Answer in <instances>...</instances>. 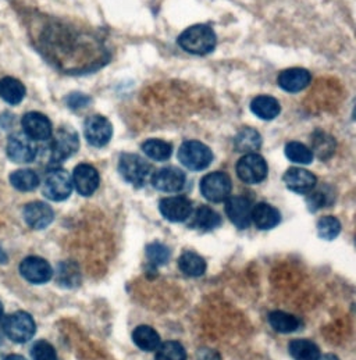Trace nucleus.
Here are the masks:
<instances>
[{
	"label": "nucleus",
	"mask_w": 356,
	"mask_h": 360,
	"mask_svg": "<svg viewBox=\"0 0 356 360\" xmlns=\"http://www.w3.org/2000/svg\"><path fill=\"white\" fill-rule=\"evenodd\" d=\"M216 34L209 25L198 24L185 30L179 38L178 45L188 53L205 56L215 51L216 48Z\"/></svg>",
	"instance_id": "obj_1"
},
{
	"label": "nucleus",
	"mask_w": 356,
	"mask_h": 360,
	"mask_svg": "<svg viewBox=\"0 0 356 360\" xmlns=\"http://www.w3.org/2000/svg\"><path fill=\"white\" fill-rule=\"evenodd\" d=\"M3 331L6 337L13 342L25 344L35 335L37 326L30 313L15 311L4 319Z\"/></svg>",
	"instance_id": "obj_2"
},
{
	"label": "nucleus",
	"mask_w": 356,
	"mask_h": 360,
	"mask_svg": "<svg viewBox=\"0 0 356 360\" xmlns=\"http://www.w3.org/2000/svg\"><path fill=\"white\" fill-rule=\"evenodd\" d=\"M178 160L192 172L205 170L213 160L209 146L199 141H186L178 149Z\"/></svg>",
	"instance_id": "obj_3"
},
{
	"label": "nucleus",
	"mask_w": 356,
	"mask_h": 360,
	"mask_svg": "<svg viewBox=\"0 0 356 360\" xmlns=\"http://www.w3.org/2000/svg\"><path fill=\"white\" fill-rule=\"evenodd\" d=\"M151 165L138 155L124 153L120 156L119 172L121 177L136 188L146 184L151 176Z\"/></svg>",
	"instance_id": "obj_4"
},
{
	"label": "nucleus",
	"mask_w": 356,
	"mask_h": 360,
	"mask_svg": "<svg viewBox=\"0 0 356 360\" xmlns=\"http://www.w3.org/2000/svg\"><path fill=\"white\" fill-rule=\"evenodd\" d=\"M80 148L77 132L70 127H61L51 143L52 163H61L71 158Z\"/></svg>",
	"instance_id": "obj_5"
},
{
	"label": "nucleus",
	"mask_w": 356,
	"mask_h": 360,
	"mask_svg": "<svg viewBox=\"0 0 356 360\" xmlns=\"http://www.w3.org/2000/svg\"><path fill=\"white\" fill-rule=\"evenodd\" d=\"M237 174L245 184H260L267 177V163L258 153H246L238 160Z\"/></svg>",
	"instance_id": "obj_6"
},
{
	"label": "nucleus",
	"mask_w": 356,
	"mask_h": 360,
	"mask_svg": "<svg viewBox=\"0 0 356 360\" xmlns=\"http://www.w3.org/2000/svg\"><path fill=\"white\" fill-rule=\"evenodd\" d=\"M231 179L222 172L210 173L205 176L201 181V192L202 195L215 203H220L226 200L231 193Z\"/></svg>",
	"instance_id": "obj_7"
},
{
	"label": "nucleus",
	"mask_w": 356,
	"mask_h": 360,
	"mask_svg": "<svg viewBox=\"0 0 356 360\" xmlns=\"http://www.w3.org/2000/svg\"><path fill=\"white\" fill-rule=\"evenodd\" d=\"M6 153L14 163H31L37 158V146L24 132H15L8 136Z\"/></svg>",
	"instance_id": "obj_8"
},
{
	"label": "nucleus",
	"mask_w": 356,
	"mask_h": 360,
	"mask_svg": "<svg viewBox=\"0 0 356 360\" xmlns=\"http://www.w3.org/2000/svg\"><path fill=\"white\" fill-rule=\"evenodd\" d=\"M72 192V180L67 172L55 169L48 173L44 181V195L55 202L65 200Z\"/></svg>",
	"instance_id": "obj_9"
},
{
	"label": "nucleus",
	"mask_w": 356,
	"mask_h": 360,
	"mask_svg": "<svg viewBox=\"0 0 356 360\" xmlns=\"http://www.w3.org/2000/svg\"><path fill=\"white\" fill-rule=\"evenodd\" d=\"M84 134L89 145L95 148H102L109 143L113 135V127L110 121L101 115L88 117L84 124Z\"/></svg>",
	"instance_id": "obj_10"
},
{
	"label": "nucleus",
	"mask_w": 356,
	"mask_h": 360,
	"mask_svg": "<svg viewBox=\"0 0 356 360\" xmlns=\"http://www.w3.org/2000/svg\"><path fill=\"white\" fill-rule=\"evenodd\" d=\"M20 274L31 284H45L51 281L53 270L45 259L38 256H30L21 262Z\"/></svg>",
	"instance_id": "obj_11"
},
{
	"label": "nucleus",
	"mask_w": 356,
	"mask_h": 360,
	"mask_svg": "<svg viewBox=\"0 0 356 360\" xmlns=\"http://www.w3.org/2000/svg\"><path fill=\"white\" fill-rule=\"evenodd\" d=\"M21 124L24 134L32 141H48L53 134L51 120L45 115L38 112L27 113L23 117Z\"/></svg>",
	"instance_id": "obj_12"
},
{
	"label": "nucleus",
	"mask_w": 356,
	"mask_h": 360,
	"mask_svg": "<svg viewBox=\"0 0 356 360\" xmlns=\"http://www.w3.org/2000/svg\"><path fill=\"white\" fill-rule=\"evenodd\" d=\"M226 213L230 221L239 230H245L252 223V203L243 196L227 198Z\"/></svg>",
	"instance_id": "obj_13"
},
{
	"label": "nucleus",
	"mask_w": 356,
	"mask_h": 360,
	"mask_svg": "<svg viewBox=\"0 0 356 360\" xmlns=\"http://www.w3.org/2000/svg\"><path fill=\"white\" fill-rule=\"evenodd\" d=\"M99 173L91 165H78L72 173V185L82 196H91L99 186Z\"/></svg>",
	"instance_id": "obj_14"
},
{
	"label": "nucleus",
	"mask_w": 356,
	"mask_h": 360,
	"mask_svg": "<svg viewBox=\"0 0 356 360\" xmlns=\"http://www.w3.org/2000/svg\"><path fill=\"white\" fill-rule=\"evenodd\" d=\"M24 220L34 230L46 229L55 219L53 209L44 202H31L24 207Z\"/></svg>",
	"instance_id": "obj_15"
},
{
	"label": "nucleus",
	"mask_w": 356,
	"mask_h": 360,
	"mask_svg": "<svg viewBox=\"0 0 356 360\" xmlns=\"http://www.w3.org/2000/svg\"><path fill=\"white\" fill-rule=\"evenodd\" d=\"M160 213L173 223L185 221L192 213V203L184 196H170L160 200Z\"/></svg>",
	"instance_id": "obj_16"
},
{
	"label": "nucleus",
	"mask_w": 356,
	"mask_h": 360,
	"mask_svg": "<svg viewBox=\"0 0 356 360\" xmlns=\"http://www.w3.org/2000/svg\"><path fill=\"white\" fill-rule=\"evenodd\" d=\"M152 185L162 192H178L185 185V174L177 167H165L152 176Z\"/></svg>",
	"instance_id": "obj_17"
},
{
	"label": "nucleus",
	"mask_w": 356,
	"mask_h": 360,
	"mask_svg": "<svg viewBox=\"0 0 356 360\" xmlns=\"http://www.w3.org/2000/svg\"><path fill=\"white\" fill-rule=\"evenodd\" d=\"M310 81H312L310 72L305 68H298V67L284 70L279 75V85L281 86V89L291 94L303 91L305 88H307Z\"/></svg>",
	"instance_id": "obj_18"
},
{
	"label": "nucleus",
	"mask_w": 356,
	"mask_h": 360,
	"mask_svg": "<svg viewBox=\"0 0 356 360\" xmlns=\"http://www.w3.org/2000/svg\"><path fill=\"white\" fill-rule=\"evenodd\" d=\"M284 182L288 189L297 193H307L316 186L317 179L314 177V174L305 169L293 167L284 174Z\"/></svg>",
	"instance_id": "obj_19"
},
{
	"label": "nucleus",
	"mask_w": 356,
	"mask_h": 360,
	"mask_svg": "<svg viewBox=\"0 0 356 360\" xmlns=\"http://www.w3.org/2000/svg\"><path fill=\"white\" fill-rule=\"evenodd\" d=\"M281 220L280 212L269 203H258L252 207V221L259 230H272Z\"/></svg>",
	"instance_id": "obj_20"
},
{
	"label": "nucleus",
	"mask_w": 356,
	"mask_h": 360,
	"mask_svg": "<svg viewBox=\"0 0 356 360\" xmlns=\"http://www.w3.org/2000/svg\"><path fill=\"white\" fill-rule=\"evenodd\" d=\"M25 86L21 81H18L17 78L13 77H3L0 79V98L11 105H20L23 102V99L25 98Z\"/></svg>",
	"instance_id": "obj_21"
},
{
	"label": "nucleus",
	"mask_w": 356,
	"mask_h": 360,
	"mask_svg": "<svg viewBox=\"0 0 356 360\" xmlns=\"http://www.w3.org/2000/svg\"><path fill=\"white\" fill-rule=\"evenodd\" d=\"M250 110L256 117L262 120L270 121L280 115L281 108H280V103L273 96L260 95L250 102Z\"/></svg>",
	"instance_id": "obj_22"
},
{
	"label": "nucleus",
	"mask_w": 356,
	"mask_h": 360,
	"mask_svg": "<svg viewBox=\"0 0 356 360\" xmlns=\"http://www.w3.org/2000/svg\"><path fill=\"white\" fill-rule=\"evenodd\" d=\"M312 141V153L316 155L320 160L330 159L336 152V139L324 131H314L310 136Z\"/></svg>",
	"instance_id": "obj_23"
},
{
	"label": "nucleus",
	"mask_w": 356,
	"mask_h": 360,
	"mask_svg": "<svg viewBox=\"0 0 356 360\" xmlns=\"http://www.w3.org/2000/svg\"><path fill=\"white\" fill-rule=\"evenodd\" d=\"M132 341L139 349L146 352L156 351L160 345L159 334L149 326L136 327L132 333Z\"/></svg>",
	"instance_id": "obj_24"
},
{
	"label": "nucleus",
	"mask_w": 356,
	"mask_h": 360,
	"mask_svg": "<svg viewBox=\"0 0 356 360\" xmlns=\"http://www.w3.org/2000/svg\"><path fill=\"white\" fill-rule=\"evenodd\" d=\"M178 267L188 277H201L206 271V262L195 252H185L178 259Z\"/></svg>",
	"instance_id": "obj_25"
},
{
	"label": "nucleus",
	"mask_w": 356,
	"mask_h": 360,
	"mask_svg": "<svg viewBox=\"0 0 356 360\" xmlns=\"http://www.w3.org/2000/svg\"><path fill=\"white\" fill-rule=\"evenodd\" d=\"M234 145H236L238 152H242L245 155L256 153V150H259V148L262 146V136L256 129L245 128L238 132V135L234 139Z\"/></svg>",
	"instance_id": "obj_26"
},
{
	"label": "nucleus",
	"mask_w": 356,
	"mask_h": 360,
	"mask_svg": "<svg viewBox=\"0 0 356 360\" xmlns=\"http://www.w3.org/2000/svg\"><path fill=\"white\" fill-rule=\"evenodd\" d=\"M222 224V217L209 206H201L193 216L192 226L202 231H212Z\"/></svg>",
	"instance_id": "obj_27"
},
{
	"label": "nucleus",
	"mask_w": 356,
	"mask_h": 360,
	"mask_svg": "<svg viewBox=\"0 0 356 360\" xmlns=\"http://www.w3.org/2000/svg\"><path fill=\"white\" fill-rule=\"evenodd\" d=\"M269 323L277 333H283V334L294 333L300 326L299 319L294 314H290L286 311H279V310L272 311L269 314Z\"/></svg>",
	"instance_id": "obj_28"
},
{
	"label": "nucleus",
	"mask_w": 356,
	"mask_h": 360,
	"mask_svg": "<svg viewBox=\"0 0 356 360\" xmlns=\"http://www.w3.org/2000/svg\"><path fill=\"white\" fill-rule=\"evenodd\" d=\"M290 355L295 360H317L320 358L319 347L309 340H294L288 345Z\"/></svg>",
	"instance_id": "obj_29"
},
{
	"label": "nucleus",
	"mask_w": 356,
	"mask_h": 360,
	"mask_svg": "<svg viewBox=\"0 0 356 360\" xmlns=\"http://www.w3.org/2000/svg\"><path fill=\"white\" fill-rule=\"evenodd\" d=\"M10 182L15 189H18L21 192H30L39 186L41 180H39V176L34 170L21 169V170L11 173Z\"/></svg>",
	"instance_id": "obj_30"
},
{
	"label": "nucleus",
	"mask_w": 356,
	"mask_h": 360,
	"mask_svg": "<svg viewBox=\"0 0 356 360\" xmlns=\"http://www.w3.org/2000/svg\"><path fill=\"white\" fill-rule=\"evenodd\" d=\"M144 153L156 162L167 160L173 153V146L162 139H148L142 143Z\"/></svg>",
	"instance_id": "obj_31"
},
{
	"label": "nucleus",
	"mask_w": 356,
	"mask_h": 360,
	"mask_svg": "<svg viewBox=\"0 0 356 360\" xmlns=\"http://www.w3.org/2000/svg\"><path fill=\"white\" fill-rule=\"evenodd\" d=\"M58 283L61 287L72 288L80 283V270L75 263L64 262L60 263L58 269Z\"/></svg>",
	"instance_id": "obj_32"
},
{
	"label": "nucleus",
	"mask_w": 356,
	"mask_h": 360,
	"mask_svg": "<svg viewBox=\"0 0 356 360\" xmlns=\"http://www.w3.org/2000/svg\"><path fill=\"white\" fill-rule=\"evenodd\" d=\"M286 156L298 165H309L313 160V153L312 150L299 142H288L286 146Z\"/></svg>",
	"instance_id": "obj_33"
},
{
	"label": "nucleus",
	"mask_w": 356,
	"mask_h": 360,
	"mask_svg": "<svg viewBox=\"0 0 356 360\" xmlns=\"http://www.w3.org/2000/svg\"><path fill=\"white\" fill-rule=\"evenodd\" d=\"M155 360H186V352L184 347L176 341H167L156 349Z\"/></svg>",
	"instance_id": "obj_34"
},
{
	"label": "nucleus",
	"mask_w": 356,
	"mask_h": 360,
	"mask_svg": "<svg viewBox=\"0 0 356 360\" xmlns=\"http://www.w3.org/2000/svg\"><path fill=\"white\" fill-rule=\"evenodd\" d=\"M341 231V223L337 217L326 216L317 223V234L322 240H334Z\"/></svg>",
	"instance_id": "obj_35"
},
{
	"label": "nucleus",
	"mask_w": 356,
	"mask_h": 360,
	"mask_svg": "<svg viewBox=\"0 0 356 360\" xmlns=\"http://www.w3.org/2000/svg\"><path fill=\"white\" fill-rule=\"evenodd\" d=\"M146 256L153 266H162L169 260L170 252L166 245L160 242H153L146 246Z\"/></svg>",
	"instance_id": "obj_36"
},
{
	"label": "nucleus",
	"mask_w": 356,
	"mask_h": 360,
	"mask_svg": "<svg viewBox=\"0 0 356 360\" xmlns=\"http://www.w3.org/2000/svg\"><path fill=\"white\" fill-rule=\"evenodd\" d=\"M32 360H59L56 349L48 341H37L31 348Z\"/></svg>",
	"instance_id": "obj_37"
},
{
	"label": "nucleus",
	"mask_w": 356,
	"mask_h": 360,
	"mask_svg": "<svg viewBox=\"0 0 356 360\" xmlns=\"http://www.w3.org/2000/svg\"><path fill=\"white\" fill-rule=\"evenodd\" d=\"M307 205L312 210H316V209H320L322 206L326 205V195L322 193V192H316L313 195H310L307 198Z\"/></svg>",
	"instance_id": "obj_38"
},
{
	"label": "nucleus",
	"mask_w": 356,
	"mask_h": 360,
	"mask_svg": "<svg viewBox=\"0 0 356 360\" xmlns=\"http://www.w3.org/2000/svg\"><path fill=\"white\" fill-rule=\"evenodd\" d=\"M67 102H68V106H70L71 109H80V108L88 105L89 98H88V96H84V95H81V94H74V95H71V96L68 98Z\"/></svg>",
	"instance_id": "obj_39"
},
{
	"label": "nucleus",
	"mask_w": 356,
	"mask_h": 360,
	"mask_svg": "<svg viewBox=\"0 0 356 360\" xmlns=\"http://www.w3.org/2000/svg\"><path fill=\"white\" fill-rule=\"evenodd\" d=\"M198 360H220V355L213 349H202L198 352Z\"/></svg>",
	"instance_id": "obj_40"
},
{
	"label": "nucleus",
	"mask_w": 356,
	"mask_h": 360,
	"mask_svg": "<svg viewBox=\"0 0 356 360\" xmlns=\"http://www.w3.org/2000/svg\"><path fill=\"white\" fill-rule=\"evenodd\" d=\"M317 360H340L338 359V358H337V356H334V355H330V354H329V355H323V356H322V355H320V358H319V359Z\"/></svg>",
	"instance_id": "obj_41"
},
{
	"label": "nucleus",
	"mask_w": 356,
	"mask_h": 360,
	"mask_svg": "<svg viewBox=\"0 0 356 360\" xmlns=\"http://www.w3.org/2000/svg\"><path fill=\"white\" fill-rule=\"evenodd\" d=\"M4 360H27L25 358H23V356H20V355H10V356H7Z\"/></svg>",
	"instance_id": "obj_42"
},
{
	"label": "nucleus",
	"mask_w": 356,
	"mask_h": 360,
	"mask_svg": "<svg viewBox=\"0 0 356 360\" xmlns=\"http://www.w3.org/2000/svg\"><path fill=\"white\" fill-rule=\"evenodd\" d=\"M3 304H1V302H0V323H1V320H3Z\"/></svg>",
	"instance_id": "obj_43"
}]
</instances>
